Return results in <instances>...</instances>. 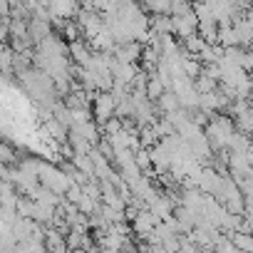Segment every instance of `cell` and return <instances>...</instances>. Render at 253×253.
<instances>
[{"mask_svg":"<svg viewBox=\"0 0 253 253\" xmlns=\"http://www.w3.org/2000/svg\"><path fill=\"white\" fill-rule=\"evenodd\" d=\"M184 45H186V52H189V55H196V57H199V55H201V50L206 47V42H204V38H201L199 33H196V35H191V38H186V40H184Z\"/></svg>","mask_w":253,"mask_h":253,"instance_id":"cell-13","label":"cell"},{"mask_svg":"<svg viewBox=\"0 0 253 253\" xmlns=\"http://www.w3.org/2000/svg\"><path fill=\"white\" fill-rule=\"evenodd\" d=\"M236 132H238V129H236V122H233L231 117H226V114H216V117L209 119L204 134H206L211 149L218 152V149H228V144H231V139H233Z\"/></svg>","mask_w":253,"mask_h":253,"instance_id":"cell-1","label":"cell"},{"mask_svg":"<svg viewBox=\"0 0 253 253\" xmlns=\"http://www.w3.org/2000/svg\"><path fill=\"white\" fill-rule=\"evenodd\" d=\"M157 223H159V218H157L149 209H142V211L132 218V231H134L139 238H149L152 231L157 228Z\"/></svg>","mask_w":253,"mask_h":253,"instance_id":"cell-4","label":"cell"},{"mask_svg":"<svg viewBox=\"0 0 253 253\" xmlns=\"http://www.w3.org/2000/svg\"><path fill=\"white\" fill-rule=\"evenodd\" d=\"M70 55H72V60H75L80 67H84V65L89 62V57H92L89 47H87V45H82V42H77V40L70 45Z\"/></svg>","mask_w":253,"mask_h":253,"instance_id":"cell-10","label":"cell"},{"mask_svg":"<svg viewBox=\"0 0 253 253\" xmlns=\"http://www.w3.org/2000/svg\"><path fill=\"white\" fill-rule=\"evenodd\" d=\"M157 102H159V107H162V112H164V114H171V112L181 109V104H179V99H176V94H174L171 89H167Z\"/></svg>","mask_w":253,"mask_h":253,"instance_id":"cell-12","label":"cell"},{"mask_svg":"<svg viewBox=\"0 0 253 253\" xmlns=\"http://www.w3.org/2000/svg\"><path fill=\"white\" fill-rule=\"evenodd\" d=\"M147 209H149L159 221H167V218L174 216V204H171V199H169L167 194H157V196L147 204Z\"/></svg>","mask_w":253,"mask_h":253,"instance_id":"cell-6","label":"cell"},{"mask_svg":"<svg viewBox=\"0 0 253 253\" xmlns=\"http://www.w3.org/2000/svg\"><path fill=\"white\" fill-rule=\"evenodd\" d=\"M70 253H87V248H72Z\"/></svg>","mask_w":253,"mask_h":253,"instance_id":"cell-16","label":"cell"},{"mask_svg":"<svg viewBox=\"0 0 253 253\" xmlns=\"http://www.w3.org/2000/svg\"><path fill=\"white\" fill-rule=\"evenodd\" d=\"M13 159H15L13 149H10L8 144H3V142H0V164H10Z\"/></svg>","mask_w":253,"mask_h":253,"instance_id":"cell-14","label":"cell"},{"mask_svg":"<svg viewBox=\"0 0 253 253\" xmlns=\"http://www.w3.org/2000/svg\"><path fill=\"white\" fill-rule=\"evenodd\" d=\"M199 35L204 38L206 45H218V23H213V20L199 23Z\"/></svg>","mask_w":253,"mask_h":253,"instance_id":"cell-9","label":"cell"},{"mask_svg":"<svg viewBox=\"0 0 253 253\" xmlns=\"http://www.w3.org/2000/svg\"><path fill=\"white\" fill-rule=\"evenodd\" d=\"M144 92H147V99H159V97L167 92V84H164L157 75H152V77L147 80V89H144Z\"/></svg>","mask_w":253,"mask_h":253,"instance_id":"cell-11","label":"cell"},{"mask_svg":"<svg viewBox=\"0 0 253 253\" xmlns=\"http://www.w3.org/2000/svg\"><path fill=\"white\" fill-rule=\"evenodd\" d=\"M142 55V47H139V42H124V45H117L114 47V60H119V62H137V57Z\"/></svg>","mask_w":253,"mask_h":253,"instance_id":"cell-7","label":"cell"},{"mask_svg":"<svg viewBox=\"0 0 253 253\" xmlns=\"http://www.w3.org/2000/svg\"><path fill=\"white\" fill-rule=\"evenodd\" d=\"M248 3H251V5H253V0H248Z\"/></svg>","mask_w":253,"mask_h":253,"instance_id":"cell-17","label":"cell"},{"mask_svg":"<svg viewBox=\"0 0 253 253\" xmlns=\"http://www.w3.org/2000/svg\"><path fill=\"white\" fill-rule=\"evenodd\" d=\"M171 33L181 40L199 33V18H196L189 0H184L179 5H171Z\"/></svg>","mask_w":253,"mask_h":253,"instance_id":"cell-2","label":"cell"},{"mask_svg":"<svg viewBox=\"0 0 253 253\" xmlns=\"http://www.w3.org/2000/svg\"><path fill=\"white\" fill-rule=\"evenodd\" d=\"M228 104H231V99H228L221 89H216V92H206V94L199 97V109L206 112L209 117H211L213 112H221V109L228 107Z\"/></svg>","mask_w":253,"mask_h":253,"instance_id":"cell-5","label":"cell"},{"mask_svg":"<svg viewBox=\"0 0 253 253\" xmlns=\"http://www.w3.org/2000/svg\"><path fill=\"white\" fill-rule=\"evenodd\" d=\"M231 243L241 253H253V233L251 231H233L231 233Z\"/></svg>","mask_w":253,"mask_h":253,"instance_id":"cell-8","label":"cell"},{"mask_svg":"<svg viewBox=\"0 0 253 253\" xmlns=\"http://www.w3.org/2000/svg\"><path fill=\"white\" fill-rule=\"evenodd\" d=\"M114 114H117V99L112 97V92H99L94 97V119L99 124H107Z\"/></svg>","mask_w":253,"mask_h":253,"instance_id":"cell-3","label":"cell"},{"mask_svg":"<svg viewBox=\"0 0 253 253\" xmlns=\"http://www.w3.org/2000/svg\"><path fill=\"white\" fill-rule=\"evenodd\" d=\"M248 112H251V122H253V99H248ZM253 134V132H251Z\"/></svg>","mask_w":253,"mask_h":253,"instance_id":"cell-15","label":"cell"}]
</instances>
